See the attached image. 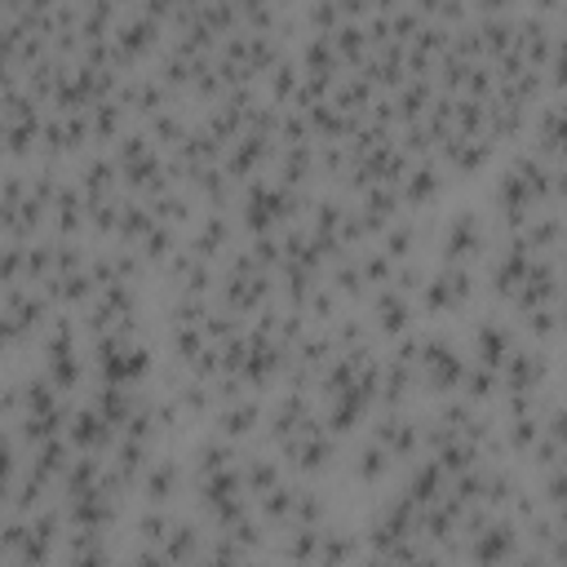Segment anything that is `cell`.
<instances>
[{
	"instance_id": "1",
	"label": "cell",
	"mask_w": 567,
	"mask_h": 567,
	"mask_svg": "<svg viewBox=\"0 0 567 567\" xmlns=\"http://www.w3.org/2000/svg\"><path fill=\"white\" fill-rule=\"evenodd\" d=\"M58 306L49 301V292L40 284H13L4 288V301H0V323H4V341L9 350L27 346V341H40L44 328L53 323Z\"/></svg>"
},
{
	"instance_id": "2",
	"label": "cell",
	"mask_w": 567,
	"mask_h": 567,
	"mask_svg": "<svg viewBox=\"0 0 567 567\" xmlns=\"http://www.w3.org/2000/svg\"><path fill=\"white\" fill-rule=\"evenodd\" d=\"M465 368H470V354L461 350L456 337L447 332H421V390L434 394L439 403L443 399H456L461 394V381H465Z\"/></svg>"
},
{
	"instance_id": "3",
	"label": "cell",
	"mask_w": 567,
	"mask_h": 567,
	"mask_svg": "<svg viewBox=\"0 0 567 567\" xmlns=\"http://www.w3.org/2000/svg\"><path fill=\"white\" fill-rule=\"evenodd\" d=\"M439 261L443 266H465L474 270V261H483L492 252V226L478 208H452L447 221L439 226Z\"/></svg>"
},
{
	"instance_id": "4",
	"label": "cell",
	"mask_w": 567,
	"mask_h": 567,
	"mask_svg": "<svg viewBox=\"0 0 567 567\" xmlns=\"http://www.w3.org/2000/svg\"><path fill=\"white\" fill-rule=\"evenodd\" d=\"M474 292H478L474 270H465V266H443V261H439V266L425 275V288H421V297H416V310H425V315H434V319H447V315L470 310Z\"/></svg>"
},
{
	"instance_id": "5",
	"label": "cell",
	"mask_w": 567,
	"mask_h": 567,
	"mask_svg": "<svg viewBox=\"0 0 567 567\" xmlns=\"http://www.w3.org/2000/svg\"><path fill=\"white\" fill-rule=\"evenodd\" d=\"M279 456H284V465H288L297 478H319V474H328V470L337 465L341 439H337V434L323 425V416H319L306 434H297L292 443H284Z\"/></svg>"
},
{
	"instance_id": "6",
	"label": "cell",
	"mask_w": 567,
	"mask_h": 567,
	"mask_svg": "<svg viewBox=\"0 0 567 567\" xmlns=\"http://www.w3.org/2000/svg\"><path fill=\"white\" fill-rule=\"evenodd\" d=\"M523 549V523L514 514H492V523L465 540V563L470 567H509Z\"/></svg>"
},
{
	"instance_id": "7",
	"label": "cell",
	"mask_w": 567,
	"mask_h": 567,
	"mask_svg": "<svg viewBox=\"0 0 567 567\" xmlns=\"http://www.w3.org/2000/svg\"><path fill=\"white\" fill-rule=\"evenodd\" d=\"M514 346H518V332H514L501 315H478V319L470 323V341H465L470 363L501 372V368H505V359L514 354Z\"/></svg>"
},
{
	"instance_id": "8",
	"label": "cell",
	"mask_w": 567,
	"mask_h": 567,
	"mask_svg": "<svg viewBox=\"0 0 567 567\" xmlns=\"http://www.w3.org/2000/svg\"><path fill=\"white\" fill-rule=\"evenodd\" d=\"M368 328H372V337H385V341L416 332V301L403 297L399 288H377L368 297Z\"/></svg>"
},
{
	"instance_id": "9",
	"label": "cell",
	"mask_w": 567,
	"mask_h": 567,
	"mask_svg": "<svg viewBox=\"0 0 567 567\" xmlns=\"http://www.w3.org/2000/svg\"><path fill=\"white\" fill-rule=\"evenodd\" d=\"M545 381H549V354H545V346L518 341L514 354L501 368V390L505 394H545Z\"/></svg>"
},
{
	"instance_id": "10",
	"label": "cell",
	"mask_w": 567,
	"mask_h": 567,
	"mask_svg": "<svg viewBox=\"0 0 567 567\" xmlns=\"http://www.w3.org/2000/svg\"><path fill=\"white\" fill-rule=\"evenodd\" d=\"M421 434H425V421H416L403 408H377V421L368 430V439H377L394 461L416 456L421 452Z\"/></svg>"
},
{
	"instance_id": "11",
	"label": "cell",
	"mask_w": 567,
	"mask_h": 567,
	"mask_svg": "<svg viewBox=\"0 0 567 567\" xmlns=\"http://www.w3.org/2000/svg\"><path fill=\"white\" fill-rule=\"evenodd\" d=\"M66 439H71V447L75 452H93V456H111L115 452V443H120V430L84 399V403H75L71 408V416H66Z\"/></svg>"
},
{
	"instance_id": "12",
	"label": "cell",
	"mask_w": 567,
	"mask_h": 567,
	"mask_svg": "<svg viewBox=\"0 0 567 567\" xmlns=\"http://www.w3.org/2000/svg\"><path fill=\"white\" fill-rule=\"evenodd\" d=\"M235 235H239V221H235L230 213H199V221H195L186 248H190L195 257H204L208 266H221V261L235 252Z\"/></svg>"
},
{
	"instance_id": "13",
	"label": "cell",
	"mask_w": 567,
	"mask_h": 567,
	"mask_svg": "<svg viewBox=\"0 0 567 567\" xmlns=\"http://www.w3.org/2000/svg\"><path fill=\"white\" fill-rule=\"evenodd\" d=\"M75 186L84 190L89 204L124 195V177H120L115 155H111V151H89V155H80V164H75Z\"/></svg>"
},
{
	"instance_id": "14",
	"label": "cell",
	"mask_w": 567,
	"mask_h": 567,
	"mask_svg": "<svg viewBox=\"0 0 567 567\" xmlns=\"http://www.w3.org/2000/svg\"><path fill=\"white\" fill-rule=\"evenodd\" d=\"M261 425H266V403H261L257 394L217 403V412H213V434H221V439H230V443H244V439L261 434Z\"/></svg>"
},
{
	"instance_id": "15",
	"label": "cell",
	"mask_w": 567,
	"mask_h": 567,
	"mask_svg": "<svg viewBox=\"0 0 567 567\" xmlns=\"http://www.w3.org/2000/svg\"><path fill=\"white\" fill-rule=\"evenodd\" d=\"M492 155H496V146H492L487 137H447V142L439 146V164H443V173H461V177L487 168Z\"/></svg>"
},
{
	"instance_id": "16",
	"label": "cell",
	"mask_w": 567,
	"mask_h": 567,
	"mask_svg": "<svg viewBox=\"0 0 567 567\" xmlns=\"http://www.w3.org/2000/svg\"><path fill=\"white\" fill-rule=\"evenodd\" d=\"M177 492H182V465H177V456H155L151 461V470L142 474V501L146 505H155V509H168L173 501H177Z\"/></svg>"
},
{
	"instance_id": "17",
	"label": "cell",
	"mask_w": 567,
	"mask_h": 567,
	"mask_svg": "<svg viewBox=\"0 0 567 567\" xmlns=\"http://www.w3.org/2000/svg\"><path fill=\"white\" fill-rule=\"evenodd\" d=\"M439 190H443V164H439V155H434V159H412V168H408L403 182H399L403 208H425Z\"/></svg>"
},
{
	"instance_id": "18",
	"label": "cell",
	"mask_w": 567,
	"mask_h": 567,
	"mask_svg": "<svg viewBox=\"0 0 567 567\" xmlns=\"http://www.w3.org/2000/svg\"><path fill=\"white\" fill-rule=\"evenodd\" d=\"M204 549H208L204 523H199V518H173V532H168V540H164L159 554H164L173 567H190Z\"/></svg>"
},
{
	"instance_id": "19",
	"label": "cell",
	"mask_w": 567,
	"mask_h": 567,
	"mask_svg": "<svg viewBox=\"0 0 567 567\" xmlns=\"http://www.w3.org/2000/svg\"><path fill=\"white\" fill-rule=\"evenodd\" d=\"M443 492H447V474H443V465H439L434 456H421V461L412 465L408 483H403V496H408L416 509H425V505L443 501Z\"/></svg>"
},
{
	"instance_id": "20",
	"label": "cell",
	"mask_w": 567,
	"mask_h": 567,
	"mask_svg": "<svg viewBox=\"0 0 567 567\" xmlns=\"http://www.w3.org/2000/svg\"><path fill=\"white\" fill-rule=\"evenodd\" d=\"M354 554H359V536L346 523H323L315 567H354Z\"/></svg>"
},
{
	"instance_id": "21",
	"label": "cell",
	"mask_w": 567,
	"mask_h": 567,
	"mask_svg": "<svg viewBox=\"0 0 567 567\" xmlns=\"http://www.w3.org/2000/svg\"><path fill=\"white\" fill-rule=\"evenodd\" d=\"M390 470H394V456H390L377 439H363L359 452L350 456V478H354L359 487H377L381 478H390Z\"/></svg>"
},
{
	"instance_id": "22",
	"label": "cell",
	"mask_w": 567,
	"mask_h": 567,
	"mask_svg": "<svg viewBox=\"0 0 567 567\" xmlns=\"http://www.w3.org/2000/svg\"><path fill=\"white\" fill-rule=\"evenodd\" d=\"M239 478H244L248 501H257V496H266L270 487L284 483V461L261 456V452H244V461H239Z\"/></svg>"
},
{
	"instance_id": "23",
	"label": "cell",
	"mask_w": 567,
	"mask_h": 567,
	"mask_svg": "<svg viewBox=\"0 0 567 567\" xmlns=\"http://www.w3.org/2000/svg\"><path fill=\"white\" fill-rule=\"evenodd\" d=\"M328 284H332V292H337L341 301H368V297H372V284H368V275H363L359 252L341 257V261L328 270Z\"/></svg>"
},
{
	"instance_id": "24",
	"label": "cell",
	"mask_w": 567,
	"mask_h": 567,
	"mask_svg": "<svg viewBox=\"0 0 567 567\" xmlns=\"http://www.w3.org/2000/svg\"><path fill=\"white\" fill-rule=\"evenodd\" d=\"M319 532L323 527H284L279 536V558L288 567H315L319 558Z\"/></svg>"
},
{
	"instance_id": "25",
	"label": "cell",
	"mask_w": 567,
	"mask_h": 567,
	"mask_svg": "<svg viewBox=\"0 0 567 567\" xmlns=\"http://www.w3.org/2000/svg\"><path fill=\"white\" fill-rule=\"evenodd\" d=\"M501 372H492V368H478V363H470L465 368V381H461V399H470L474 408H487V403H501Z\"/></svg>"
},
{
	"instance_id": "26",
	"label": "cell",
	"mask_w": 567,
	"mask_h": 567,
	"mask_svg": "<svg viewBox=\"0 0 567 567\" xmlns=\"http://www.w3.org/2000/svg\"><path fill=\"white\" fill-rule=\"evenodd\" d=\"M173 509H155V505H146L142 514H137V523H133V532H137V545L142 549H164V540H168V532H173Z\"/></svg>"
},
{
	"instance_id": "27",
	"label": "cell",
	"mask_w": 567,
	"mask_h": 567,
	"mask_svg": "<svg viewBox=\"0 0 567 567\" xmlns=\"http://www.w3.org/2000/svg\"><path fill=\"white\" fill-rule=\"evenodd\" d=\"M518 319H523V332H527V341H532V346H549L554 337H563V323H558L554 306H549V310H532V315H518Z\"/></svg>"
},
{
	"instance_id": "28",
	"label": "cell",
	"mask_w": 567,
	"mask_h": 567,
	"mask_svg": "<svg viewBox=\"0 0 567 567\" xmlns=\"http://www.w3.org/2000/svg\"><path fill=\"white\" fill-rule=\"evenodd\" d=\"M221 536H230V540H235L244 554H257V549L266 545V523H261V518H257V509H252V514H244L235 527H226Z\"/></svg>"
},
{
	"instance_id": "29",
	"label": "cell",
	"mask_w": 567,
	"mask_h": 567,
	"mask_svg": "<svg viewBox=\"0 0 567 567\" xmlns=\"http://www.w3.org/2000/svg\"><path fill=\"white\" fill-rule=\"evenodd\" d=\"M554 558L545 554V549H518V558L509 563V567H549Z\"/></svg>"
},
{
	"instance_id": "30",
	"label": "cell",
	"mask_w": 567,
	"mask_h": 567,
	"mask_svg": "<svg viewBox=\"0 0 567 567\" xmlns=\"http://www.w3.org/2000/svg\"><path fill=\"white\" fill-rule=\"evenodd\" d=\"M128 567H173V563H168L159 549H137V554L128 558Z\"/></svg>"
},
{
	"instance_id": "31",
	"label": "cell",
	"mask_w": 567,
	"mask_h": 567,
	"mask_svg": "<svg viewBox=\"0 0 567 567\" xmlns=\"http://www.w3.org/2000/svg\"><path fill=\"white\" fill-rule=\"evenodd\" d=\"M554 315H558V323H563V332H567V279H563V288H558V301H554Z\"/></svg>"
},
{
	"instance_id": "32",
	"label": "cell",
	"mask_w": 567,
	"mask_h": 567,
	"mask_svg": "<svg viewBox=\"0 0 567 567\" xmlns=\"http://www.w3.org/2000/svg\"><path fill=\"white\" fill-rule=\"evenodd\" d=\"M549 558H554V563H567V527H558V540H554Z\"/></svg>"
}]
</instances>
